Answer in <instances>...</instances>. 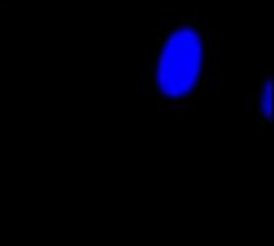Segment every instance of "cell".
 Returning a JSON list of instances; mask_svg holds the SVG:
<instances>
[{"label":"cell","instance_id":"6da1fadb","mask_svg":"<svg viewBox=\"0 0 274 246\" xmlns=\"http://www.w3.org/2000/svg\"><path fill=\"white\" fill-rule=\"evenodd\" d=\"M220 42L196 16L185 15L157 32L146 87L159 112H196L218 75Z\"/></svg>","mask_w":274,"mask_h":246},{"label":"cell","instance_id":"7a4b0ae2","mask_svg":"<svg viewBox=\"0 0 274 246\" xmlns=\"http://www.w3.org/2000/svg\"><path fill=\"white\" fill-rule=\"evenodd\" d=\"M272 81H271V74L268 70H263L260 74V81H258V90L253 98V114L257 117V121L261 127L268 128L272 120Z\"/></svg>","mask_w":274,"mask_h":246}]
</instances>
